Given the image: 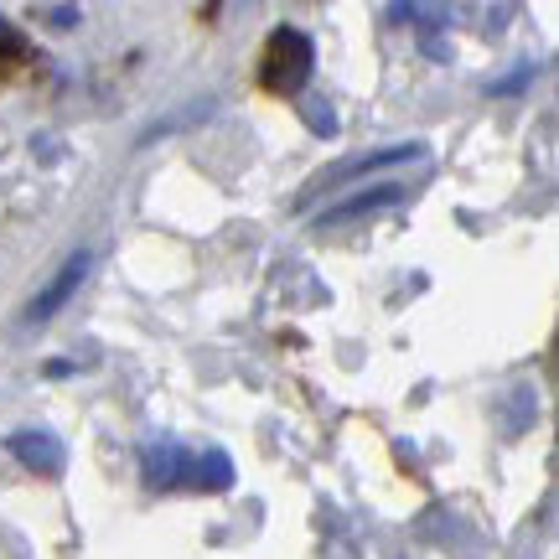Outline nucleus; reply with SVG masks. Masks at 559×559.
Returning <instances> with one entry per match:
<instances>
[{
	"label": "nucleus",
	"mask_w": 559,
	"mask_h": 559,
	"mask_svg": "<svg viewBox=\"0 0 559 559\" xmlns=\"http://www.w3.org/2000/svg\"><path fill=\"white\" fill-rule=\"evenodd\" d=\"M140 472L151 487H207V492H223L234 487V461L223 451H187L177 440H145L140 445Z\"/></svg>",
	"instance_id": "f257e3e1"
},
{
	"label": "nucleus",
	"mask_w": 559,
	"mask_h": 559,
	"mask_svg": "<svg viewBox=\"0 0 559 559\" xmlns=\"http://www.w3.org/2000/svg\"><path fill=\"white\" fill-rule=\"evenodd\" d=\"M311 68H317V41L306 37L300 26H275L260 52L264 88H270V94H300L306 79H311Z\"/></svg>",
	"instance_id": "f03ea898"
},
{
	"label": "nucleus",
	"mask_w": 559,
	"mask_h": 559,
	"mask_svg": "<svg viewBox=\"0 0 559 559\" xmlns=\"http://www.w3.org/2000/svg\"><path fill=\"white\" fill-rule=\"evenodd\" d=\"M88 270H94V249L83 243V249H73V254H68V260L52 270V280L41 285L37 296L26 300V326H47V321L58 317L62 306L79 296V285L88 280Z\"/></svg>",
	"instance_id": "7ed1b4c3"
},
{
	"label": "nucleus",
	"mask_w": 559,
	"mask_h": 559,
	"mask_svg": "<svg viewBox=\"0 0 559 559\" xmlns=\"http://www.w3.org/2000/svg\"><path fill=\"white\" fill-rule=\"evenodd\" d=\"M5 451L37 477H62V440L47 436V430H16L5 440Z\"/></svg>",
	"instance_id": "20e7f679"
},
{
	"label": "nucleus",
	"mask_w": 559,
	"mask_h": 559,
	"mask_svg": "<svg viewBox=\"0 0 559 559\" xmlns=\"http://www.w3.org/2000/svg\"><path fill=\"white\" fill-rule=\"evenodd\" d=\"M409 192H404L400 181H383V187H368L362 198H347V202H337V207H326L321 213V228H337V223H353V218H362V213H383V207H394V202H404Z\"/></svg>",
	"instance_id": "39448f33"
},
{
	"label": "nucleus",
	"mask_w": 559,
	"mask_h": 559,
	"mask_svg": "<svg viewBox=\"0 0 559 559\" xmlns=\"http://www.w3.org/2000/svg\"><path fill=\"white\" fill-rule=\"evenodd\" d=\"M21 52H26V41H21V32H16V26H11L5 16H0V68H5L11 58H21Z\"/></svg>",
	"instance_id": "423d86ee"
},
{
	"label": "nucleus",
	"mask_w": 559,
	"mask_h": 559,
	"mask_svg": "<svg viewBox=\"0 0 559 559\" xmlns=\"http://www.w3.org/2000/svg\"><path fill=\"white\" fill-rule=\"evenodd\" d=\"M41 21H52L58 32H73V26L83 21V11H79V5H47V11H41Z\"/></svg>",
	"instance_id": "0eeeda50"
},
{
	"label": "nucleus",
	"mask_w": 559,
	"mask_h": 559,
	"mask_svg": "<svg viewBox=\"0 0 559 559\" xmlns=\"http://www.w3.org/2000/svg\"><path fill=\"white\" fill-rule=\"evenodd\" d=\"M528 79H534V68H523V73H513V79H502V83H487V88H492V94H519Z\"/></svg>",
	"instance_id": "6e6552de"
}]
</instances>
